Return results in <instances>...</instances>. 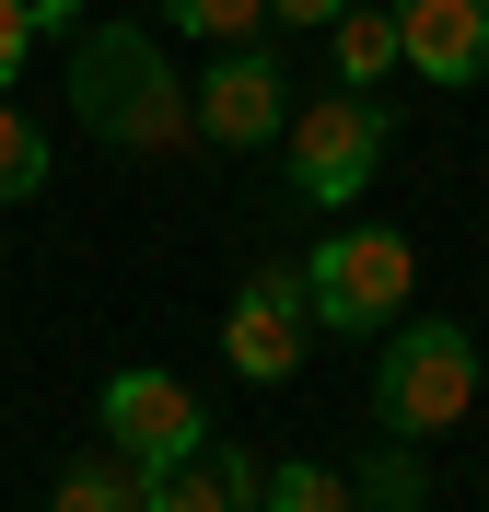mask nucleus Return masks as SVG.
<instances>
[{"instance_id":"1","label":"nucleus","mask_w":489,"mask_h":512,"mask_svg":"<svg viewBox=\"0 0 489 512\" xmlns=\"http://www.w3.org/2000/svg\"><path fill=\"white\" fill-rule=\"evenodd\" d=\"M70 117L105 152H187L198 140V94L175 82V59L152 47V24H82L70 35Z\"/></svg>"},{"instance_id":"2","label":"nucleus","mask_w":489,"mask_h":512,"mask_svg":"<svg viewBox=\"0 0 489 512\" xmlns=\"http://www.w3.org/2000/svg\"><path fill=\"white\" fill-rule=\"evenodd\" d=\"M478 408V338L455 315H396L385 326V361H373V419L385 443H431Z\"/></svg>"},{"instance_id":"3","label":"nucleus","mask_w":489,"mask_h":512,"mask_svg":"<svg viewBox=\"0 0 489 512\" xmlns=\"http://www.w3.org/2000/svg\"><path fill=\"white\" fill-rule=\"evenodd\" d=\"M408 291H420V256H408L396 222H338L303 256V303H315V326H338V338H385V326L408 315Z\"/></svg>"},{"instance_id":"4","label":"nucleus","mask_w":489,"mask_h":512,"mask_svg":"<svg viewBox=\"0 0 489 512\" xmlns=\"http://www.w3.org/2000/svg\"><path fill=\"white\" fill-rule=\"evenodd\" d=\"M373 163H385V105H373V94L326 82L315 105H292V128H280V175H292L303 210H361Z\"/></svg>"},{"instance_id":"5","label":"nucleus","mask_w":489,"mask_h":512,"mask_svg":"<svg viewBox=\"0 0 489 512\" xmlns=\"http://www.w3.org/2000/svg\"><path fill=\"white\" fill-rule=\"evenodd\" d=\"M303 338H315V303H303V268H257L222 315V361L245 384H292L303 373Z\"/></svg>"},{"instance_id":"6","label":"nucleus","mask_w":489,"mask_h":512,"mask_svg":"<svg viewBox=\"0 0 489 512\" xmlns=\"http://www.w3.org/2000/svg\"><path fill=\"white\" fill-rule=\"evenodd\" d=\"M105 443L163 478V466L210 454V419H198V396H187L175 373H105Z\"/></svg>"},{"instance_id":"7","label":"nucleus","mask_w":489,"mask_h":512,"mask_svg":"<svg viewBox=\"0 0 489 512\" xmlns=\"http://www.w3.org/2000/svg\"><path fill=\"white\" fill-rule=\"evenodd\" d=\"M292 128V70L268 59V47H222L210 82H198V140H222V152H268Z\"/></svg>"},{"instance_id":"8","label":"nucleus","mask_w":489,"mask_h":512,"mask_svg":"<svg viewBox=\"0 0 489 512\" xmlns=\"http://www.w3.org/2000/svg\"><path fill=\"white\" fill-rule=\"evenodd\" d=\"M396 35H408V70L420 82H478L489 70V0H385Z\"/></svg>"},{"instance_id":"9","label":"nucleus","mask_w":489,"mask_h":512,"mask_svg":"<svg viewBox=\"0 0 489 512\" xmlns=\"http://www.w3.org/2000/svg\"><path fill=\"white\" fill-rule=\"evenodd\" d=\"M268 489L257 454H187V466H163L152 478V512H245Z\"/></svg>"},{"instance_id":"10","label":"nucleus","mask_w":489,"mask_h":512,"mask_svg":"<svg viewBox=\"0 0 489 512\" xmlns=\"http://www.w3.org/2000/svg\"><path fill=\"white\" fill-rule=\"evenodd\" d=\"M47 512H152V466H129L117 443H94V454H70V466H59Z\"/></svg>"},{"instance_id":"11","label":"nucleus","mask_w":489,"mask_h":512,"mask_svg":"<svg viewBox=\"0 0 489 512\" xmlns=\"http://www.w3.org/2000/svg\"><path fill=\"white\" fill-rule=\"evenodd\" d=\"M326 35H338V82H350V94H373L385 70H408V35H396V12H385V0H373V12L350 0Z\"/></svg>"},{"instance_id":"12","label":"nucleus","mask_w":489,"mask_h":512,"mask_svg":"<svg viewBox=\"0 0 489 512\" xmlns=\"http://www.w3.org/2000/svg\"><path fill=\"white\" fill-rule=\"evenodd\" d=\"M350 501H361V512H431V466H420V443L361 454V466H350Z\"/></svg>"},{"instance_id":"13","label":"nucleus","mask_w":489,"mask_h":512,"mask_svg":"<svg viewBox=\"0 0 489 512\" xmlns=\"http://www.w3.org/2000/svg\"><path fill=\"white\" fill-rule=\"evenodd\" d=\"M35 187H47V128H35L24 105L0 94V210H24Z\"/></svg>"},{"instance_id":"14","label":"nucleus","mask_w":489,"mask_h":512,"mask_svg":"<svg viewBox=\"0 0 489 512\" xmlns=\"http://www.w3.org/2000/svg\"><path fill=\"white\" fill-rule=\"evenodd\" d=\"M257 512H361V501H350V478H338V466H268Z\"/></svg>"},{"instance_id":"15","label":"nucleus","mask_w":489,"mask_h":512,"mask_svg":"<svg viewBox=\"0 0 489 512\" xmlns=\"http://www.w3.org/2000/svg\"><path fill=\"white\" fill-rule=\"evenodd\" d=\"M163 24H187V35H210V47H245V35L268 24V0H163Z\"/></svg>"},{"instance_id":"16","label":"nucleus","mask_w":489,"mask_h":512,"mask_svg":"<svg viewBox=\"0 0 489 512\" xmlns=\"http://www.w3.org/2000/svg\"><path fill=\"white\" fill-rule=\"evenodd\" d=\"M35 59V12H24V0H0V94H12V70H24Z\"/></svg>"},{"instance_id":"17","label":"nucleus","mask_w":489,"mask_h":512,"mask_svg":"<svg viewBox=\"0 0 489 512\" xmlns=\"http://www.w3.org/2000/svg\"><path fill=\"white\" fill-rule=\"evenodd\" d=\"M24 12H35V35H59V47H70V35H82V24H94L82 0H24Z\"/></svg>"},{"instance_id":"18","label":"nucleus","mask_w":489,"mask_h":512,"mask_svg":"<svg viewBox=\"0 0 489 512\" xmlns=\"http://www.w3.org/2000/svg\"><path fill=\"white\" fill-rule=\"evenodd\" d=\"M338 12H350V0H268V24H315V35L338 24Z\"/></svg>"}]
</instances>
